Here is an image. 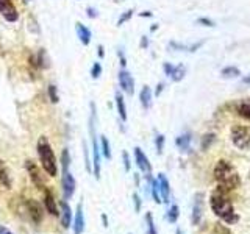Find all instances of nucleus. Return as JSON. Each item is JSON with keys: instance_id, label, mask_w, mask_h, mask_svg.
I'll return each mask as SVG.
<instances>
[{"instance_id": "obj_35", "label": "nucleus", "mask_w": 250, "mask_h": 234, "mask_svg": "<svg viewBox=\"0 0 250 234\" xmlns=\"http://www.w3.org/2000/svg\"><path fill=\"white\" fill-rule=\"evenodd\" d=\"M122 161H124V169H125V172H130L131 162H130V158H128V153L127 152H122Z\"/></svg>"}, {"instance_id": "obj_7", "label": "nucleus", "mask_w": 250, "mask_h": 234, "mask_svg": "<svg viewBox=\"0 0 250 234\" xmlns=\"http://www.w3.org/2000/svg\"><path fill=\"white\" fill-rule=\"evenodd\" d=\"M61 187H62V197H64V200H70V198H72V195L75 192V187H77V181H75L74 175L70 174L69 169L62 170Z\"/></svg>"}, {"instance_id": "obj_36", "label": "nucleus", "mask_w": 250, "mask_h": 234, "mask_svg": "<svg viewBox=\"0 0 250 234\" xmlns=\"http://www.w3.org/2000/svg\"><path fill=\"white\" fill-rule=\"evenodd\" d=\"M83 150H84V164H86V170L91 172V162H89V153H88V147H86V142H83Z\"/></svg>"}, {"instance_id": "obj_25", "label": "nucleus", "mask_w": 250, "mask_h": 234, "mask_svg": "<svg viewBox=\"0 0 250 234\" xmlns=\"http://www.w3.org/2000/svg\"><path fill=\"white\" fill-rule=\"evenodd\" d=\"M186 75V67L183 64H178V66H174V70H172L170 74V78L174 81H182Z\"/></svg>"}, {"instance_id": "obj_41", "label": "nucleus", "mask_w": 250, "mask_h": 234, "mask_svg": "<svg viewBox=\"0 0 250 234\" xmlns=\"http://www.w3.org/2000/svg\"><path fill=\"white\" fill-rule=\"evenodd\" d=\"M213 139H214L213 135H207V136H205V144H202V147H203V148H208V145H209L211 142H213Z\"/></svg>"}, {"instance_id": "obj_23", "label": "nucleus", "mask_w": 250, "mask_h": 234, "mask_svg": "<svg viewBox=\"0 0 250 234\" xmlns=\"http://www.w3.org/2000/svg\"><path fill=\"white\" fill-rule=\"evenodd\" d=\"M236 113L241 117H244V119H249L250 120V98L241 101V103L238 105V108H236Z\"/></svg>"}, {"instance_id": "obj_29", "label": "nucleus", "mask_w": 250, "mask_h": 234, "mask_svg": "<svg viewBox=\"0 0 250 234\" xmlns=\"http://www.w3.org/2000/svg\"><path fill=\"white\" fill-rule=\"evenodd\" d=\"M146 226H147V234H158V231H156V226H155V222H153L152 213L146 214Z\"/></svg>"}, {"instance_id": "obj_13", "label": "nucleus", "mask_w": 250, "mask_h": 234, "mask_svg": "<svg viewBox=\"0 0 250 234\" xmlns=\"http://www.w3.org/2000/svg\"><path fill=\"white\" fill-rule=\"evenodd\" d=\"M74 234H83L84 231V213H83V203H78L75 217H74Z\"/></svg>"}, {"instance_id": "obj_11", "label": "nucleus", "mask_w": 250, "mask_h": 234, "mask_svg": "<svg viewBox=\"0 0 250 234\" xmlns=\"http://www.w3.org/2000/svg\"><path fill=\"white\" fill-rule=\"evenodd\" d=\"M25 169L27 172L30 174V178H31V181H33V184L36 187H39V189H45V186H44V179L41 176V174H39V169L38 166L33 162V161H25Z\"/></svg>"}, {"instance_id": "obj_33", "label": "nucleus", "mask_w": 250, "mask_h": 234, "mask_svg": "<svg viewBox=\"0 0 250 234\" xmlns=\"http://www.w3.org/2000/svg\"><path fill=\"white\" fill-rule=\"evenodd\" d=\"M164 140H166V137H164L163 135H158L155 137V147H156V153H158V155H161V152H163Z\"/></svg>"}, {"instance_id": "obj_10", "label": "nucleus", "mask_w": 250, "mask_h": 234, "mask_svg": "<svg viewBox=\"0 0 250 234\" xmlns=\"http://www.w3.org/2000/svg\"><path fill=\"white\" fill-rule=\"evenodd\" d=\"M135 161H136L138 169L143 172V174H146V176L152 175V164L146 156V153L141 150V147H135Z\"/></svg>"}, {"instance_id": "obj_16", "label": "nucleus", "mask_w": 250, "mask_h": 234, "mask_svg": "<svg viewBox=\"0 0 250 234\" xmlns=\"http://www.w3.org/2000/svg\"><path fill=\"white\" fill-rule=\"evenodd\" d=\"M75 31H77V36L78 39H80V42L83 45H89L91 44V39H92V33H91V30L83 25L82 22H77L75 23Z\"/></svg>"}, {"instance_id": "obj_30", "label": "nucleus", "mask_w": 250, "mask_h": 234, "mask_svg": "<svg viewBox=\"0 0 250 234\" xmlns=\"http://www.w3.org/2000/svg\"><path fill=\"white\" fill-rule=\"evenodd\" d=\"M47 92H49V98H50L52 103H58V101H60V96H58L57 86H55V84H50V86H49V89H47Z\"/></svg>"}, {"instance_id": "obj_19", "label": "nucleus", "mask_w": 250, "mask_h": 234, "mask_svg": "<svg viewBox=\"0 0 250 234\" xmlns=\"http://www.w3.org/2000/svg\"><path fill=\"white\" fill-rule=\"evenodd\" d=\"M116 108H117V114H119V119L122 123L127 122V108H125V100H124V96L121 92H116Z\"/></svg>"}, {"instance_id": "obj_32", "label": "nucleus", "mask_w": 250, "mask_h": 234, "mask_svg": "<svg viewBox=\"0 0 250 234\" xmlns=\"http://www.w3.org/2000/svg\"><path fill=\"white\" fill-rule=\"evenodd\" d=\"M133 13H135L133 10H128V11L122 13V14H121V18L117 19V27H121V25H124L125 22H128V20L133 18Z\"/></svg>"}, {"instance_id": "obj_26", "label": "nucleus", "mask_w": 250, "mask_h": 234, "mask_svg": "<svg viewBox=\"0 0 250 234\" xmlns=\"http://www.w3.org/2000/svg\"><path fill=\"white\" fill-rule=\"evenodd\" d=\"M0 184H3L5 187H10V175H8V170L5 167L3 161H0Z\"/></svg>"}, {"instance_id": "obj_34", "label": "nucleus", "mask_w": 250, "mask_h": 234, "mask_svg": "<svg viewBox=\"0 0 250 234\" xmlns=\"http://www.w3.org/2000/svg\"><path fill=\"white\" fill-rule=\"evenodd\" d=\"M100 75H102V66H100V62H94L92 67H91V77L94 78V80H97Z\"/></svg>"}, {"instance_id": "obj_49", "label": "nucleus", "mask_w": 250, "mask_h": 234, "mask_svg": "<svg viewBox=\"0 0 250 234\" xmlns=\"http://www.w3.org/2000/svg\"><path fill=\"white\" fill-rule=\"evenodd\" d=\"M242 81H244V83H247V84H249V83H250V75H249V77H246V78H244V80H242Z\"/></svg>"}, {"instance_id": "obj_43", "label": "nucleus", "mask_w": 250, "mask_h": 234, "mask_svg": "<svg viewBox=\"0 0 250 234\" xmlns=\"http://www.w3.org/2000/svg\"><path fill=\"white\" fill-rule=\"evenodd\" d=\"M97 55L100 58H104L105 57V49H104V45H99L97 47Z\"/></svg>"}, {"instance_id": "obj_27", "label": "nucleus", "mask_w": 250, "mask_h": 234, "mask_svg": "<svg viewBox=\"0 0 250 234\" xmlns=\"http://www.w3.org/2000/svg\"><path fill=\"white\" fill-rule=\"evenodd\" d=\"M221 75H222L224 78H236V77L241 75V72H239V69H238V67L229 66V67H224V69H222Z\"/></svg>"}, {"instance_id": "obj_17", "label": "nucleus", "mask_w": 250, "mask_h": 234, "mask_svg": "<svg viewBox=\"0 0 250 234\" xmlns=\"http://www.w3.org/2000/svg\"><path fill=\"white\" fill-rule=\"evenodd\" d=\"M44 205H45V209H47V213H49V214H52V215H60L57 201H55L53 194L49 189H44Z\"/></svg>"}, {"instance_id": "obj_9", "label": "nucleus", "mask_w": 250, "mask_h": 234, "mask_svg": "<svg viewBox=\"0 0 250 234\" xmlns=\"http://www.w3.org/2000/svg\"><path fill=\"white\" fill-rule=\"evenodd\" d=\"M117 80H119L121 89L125 94H128V96H133V92H135V80H133V77H131V74L128 72V70L121 69L119 75H117Z\"/></svg>"}, {"instance_id": "obj_6", "label": "nucleus", "mask_w": 250, "mask_h": 234, "mask_svg": "<svg viewBox=\"0 0 250 234\" xmlns=\"http://www.w3.org/2000/svg\"><path fill=\"white\" fill-rule=\"evenodd\" d=\"M0 16L10 23L19 20V11L13 0H0Z\"/></svg>"}, {"instance_id": "obj_20", "label": "nucleus", "mask_w": 250, "mask_h": 234, "mask_svg": "<svg viewBox=\"0 0 250 234\" xmlns=\"http://www.w3.org/2000/svg\"><path fill=\"white\" fill-rule=\"evenodd\" d=\"M147 181H148V189H150L152 194V198L156 203H163L161 201V194H160V183H158V178H152V175H147Z\"/></svg>"}, {"instance_id": "obj_1", "label": "nucleus", "mask_w": 250, "mask_h": 234, "mask_svg": "<svg viewBox=\"0 0 250 234\" xmlns=\"http://www.w3.org/2000/svg\"><path fill=\"white\" fill-rule=\"evenodd\" d=\"M209 206H211V211L227 225H233L239 220V215L236 214V211H234L231 200L229 198V195H227V191L222 189V187H216V189L211 192Z\"/></svg>"}, {"instance_id": "obj_46", "label": "nucleus", "mask_w": 250, "mask_h": 234, "mask_svg": "<svg viewBox=\"0 0 250 234\" xmlns=\"http://www.w3.org/2000/svg\"><path fill=\"white\" fill-rule=\"evenodd\" d=\"M0 234H13L8 228H5V226H0Z\"/></svg>"}, {"instance_id": "obj_12", "label": "nucleus", "mask_w": 250, "mask_h": 234, "mask_svg": "<svg viewBox=\"0 0 250 234\" xmlns=\"http://www.w3.org/2000/svg\"><path fill=\"white\" fill-rule=\"evenodd\" d=\"M61 213H60V215H61V225H62V228H70L72 226V223H74V214H72V209H70V206H69V203H67V200H64V201H61Z\"/></svg>"}, {"instance_id": "obj_53", "label": "nucleus", "mask_w": 250, "mask_h": 234, "mask_svg": "<svg viewBox=\"0 0 250 234\" xmlns=\"http://www.w3.org/2000/svg\"><path fill=\"white\" fill-rule=\"evenodd\" d=\"M249 178H250V172H249Z\"/></svg>"}, {"instance_id": "obj_38", "label": "nucleus", "mask_w": 250, "mask_h": 234, "mask_svg": "<svg viewBox=\"0 0 250 234\" xmlns=\"http://www.w3.org/2000/svg\"><path fill=\"white\" fill-rule=\"evenodd\" d=\"M86 14H88V18H91V19H96L97 16H99L97 10L94 6H88V8H86Z\"/></svg>"}, {"instance_id": "obj_44", "label": "nucleus", "mask_w": 250, "mask_h": 234, "mask_svg": "<svg viewBox=\"0 0 250 234\" xmlns=\"http://www.w3.org/2000/svg\"><path fill=\"white\" fill-rule=\"evenodd\" d=\"M119 59H121V64H122V67L127 66V61H125V57H124V52H122V50H119Z\"/></svg>"}, {"instance_id": "obj_3", "label": "nucleus", "mask_w": 250, "mask_h": 234, "mask_svg": "<svg viewBox=\"0 0 250 234\" xmlns=\"http://www.w3.org/2000/svg\"><path fill=\"white\" fill-rule=\"evenodd\" d=\"M36 152L39 156V162H41L42 169L45 170L47 175L50 176H57L58 174V164H57V158H55L53 148L50 145V142L47 140V137H41L36 144Z\"/></svg>"}, {"instance_id": "obj_48", "label": "nucleus", "mask_w": 250, "mask_h": 234, "mask_svg": "<svg viewBox=\"0 0 250 234\" xmlns=\"http://www.w3.org/2000/svg\"><path fill=\"white\" fill-rule=\"evenodd\" d=\"M102 220H104V226H108V217L105 214L102 215Z\"/></svg>"}, {"instance_id": "obj_50", "label": "nucleus", "mask_w": 250, "mask_h": 234, "mask_svg": "<svg viewBox=\"0 0 250 234\" xmlns=\"http://www.w3.org/2000/svg\"><path fill=\"white\" fill-rule=\"evenodd\" d=\"M155 30H158V25H152L150 27V31H155Z\"/></svg>"}, {"instance_id": "obj_21", "label": "nucleus", "mask_w": 250, "mask_h": 234, "mask_svg": "<svg viewBox=\"0 0 250 234\" xmlns=\"http://www.w3.org/2000/svg\"><path fill=\"white\" fill-rule=\"evenodd\" d=\"M100 152L105 159H111V145H109V140L105 135L100 136Z\"/></svg>"}, {"instance_id": "obj_15", "label": "nucleus", "mask_w": 250, "mask_h": 234, "mask_svg": "<svg viewBox=\"0 0 250 234\" xmlns=\"http://www.w3.org/2000/svg\"><path fill=\"white\" fill-rule=\"evenodd\" d=\"M25 205H27V209H28V215H30V218L33 220L35 223H39L42 220V209H41V206L38 205L36 201H33V200H27L25 201Z\"/></svg>"}, {"instance_id": "obj_14", "label": "nucleus", "mask_w": 250, "mask_h": 234, "mask_svg": "<svg viewBox=\"0 0 250 234\" xmlns=\"http://www.w3.org/2000/svg\"><path fill=\"white\" fill-rule=\"evenodd\" d=\"M158 183H160V194H161V201L169 203L170 201V184L169 179L164 174L158 175Z\"/></svg>"}, {"instance_id": "obj_22", "label": "nucleus", "mask_w": 250, "mask_h": 234, "mask_svg": "<svg viewBox=\"0 0 250 234\" xmlns=\"http://www.w3.org/2000/svg\"><path fill=\"white\" fill-rule=\"evenodd\" d=\"M175 144H177V147L180 148V150L186 152L188 148H189V144H191V135H189V133H185V135L178 136L175 139Z\"/></svg>"}, {"instance_id": "obj_45", "label": "nucleus", "mask_w": 250, "mask_h": 234, "mask_svg": "<svg viewBox=\"0 0 250 234\" xmlns=\"http://www.w3.org/2000/svg\"><path fill=\"white\" fill-rule=\"evenodd\" d=\"M163 89H164V84H163V83H160L158 86H156V92H155V96H160Z\"/></svg>"}, {"instance_id": "obj_37", "label": "nucleus", "mask_w": 250, "mask_h": 234, "mask_svg": "<svg viewBox=\"0 0 250 234\" xmlns=\"http://www.w3.org/2000/svg\"><path fill=\"white\" fill-rule=\"evenodd\" d=\"M133 203H135V211H136V213H139L141 206H143V203H141V198H139V195L136 192L133 194Z\"/></svg>"}, {"instance_id": "obj_54", "label": "nucleus", "mask_w": 250, "mask_h": 234, "mask_svg": "<svg viewBox=\"0 0 250 234\" xmlns=\"http://www.w3.org/2000/svg\"><path fill=\"white\" fill-rule=\"evenodd\" d=\"M128 234H131V233H128Z\"/></svg>"}, {"instance_id": "obj_51", "label": "nucleus", "mask_w": 250, "mask_h": 234, "mask_svg": "<svg viewBox=\"0 0 250 234\" xmlns=\"http://www.w3.org/2000/svg\"><path fill=\"white\" fill-rule=\"evenodd\" d=\"M175 234H183V231L180 230V228H177V231H175Z\"/></svg>"}, {"instance_id": "obj_8", "label": "nucleus", "mask_w": 250, "mask_h": 234, "mask_svg": "<svg viewBox=\"0 0 250 234\" xmlns=\"http://www.w3.org/2000/svg\"><path fill=\"white\" fill-rule=\"evenodd\" d=\"M203 194L202 192H195L194 195V201H192V211H191V223L194 226L200 225L202 218H203Z\"/></svg>"}, {"instance_id": "obj_42", "label": "nucleus", "mask_w": 250, "mask_h": 234, "mask_svg": "<svg viewBox=\"0 0 250 234\" xmlns=\"http://www.w3.org/2000/svg\"><path fill=\"white\" fill-rule=\"evenodd\" d=\"M141 47H143V49H147V47H148V39H147V36L141 38Z\"/></svg>"}, {"instance_id": "obj_47", "label": "nucleus", "mask_w": 250, "mask_h": 234, "mask_svg": "<svg viewBox=\"0 0 250 234\" xmlns=\"http://www.w3.org/2000/svg\"><path fill=\"white\" fill-rule=\"evenodd\" d=\"M141 16H143V18H152V13L150 11H144V13H141Z\"/></svg>"}, {"instance_id": "obj_2", "label": "nucleus", "mask_w": 250, "mask_h": 234, "mask_svg": "<svg viewBox=\"0 0 250 234\" xmlns=\"http://www.w3.org/2000/svg\"><path fill=\"white\" fill-rule=\"evenodd\" d=\"M214 179L219 187H222L227 192L234 191L241 186V176L238 175L236 169L233 167L230 161L219 159L214 166Z\"/></svg>"}, {"instance_id": "obj_31", "label": "nucleus", "mask_w": 250, "mask_h": 234, "mask_svg": "<svg viewBox=\"0 0 250 234\" xmlns=\"http://www.w3.org/2000/svg\"><path fill=\"white\" fill-rule=\"evenodd\" d=\"M211 234H233L229 228H227L225 225L222 223H216L213 226V230H211Z\"/></svg>"}, {"instance_id": "obj_24", "label": "nucleus", "mask_w": 250, "mask_h": 234, "mask_svg": "<svg viewBox=\"0 0 250 234\" xmlns=\"http://www.w3.org/2000/svg\"><path fill=\"white\" fill-rule=\"evenodd\" d=\"M178 215H180V208H178L177 203H172L170 208L167 209V213H166L167 222H169V223H177Z\"/></svg>"}, {"instance_id": "obj_52", "label": "nucleus", "mask_w": 250, "mask_h": 234, "mask_svg": "<svg viewBox=\"0 0 250 234\" xmlns=\"http://www.w3.org/2000/svg\"><path fill=\"white\" fill-rule=\"evenodd\" d=\"M22 2H23V3H30V2H31V0H22Z\"/></svg>"}, {"instance_id": "obj_5", "label": "nucleus", "mask_w": 250, "mask_h": 234, "mask_svg": "<svg viewBox=\"0 0 250 234\" xmlns=\"http://www.w3.org/2000/svg\"><path fill=\"white\" fill-rule=\"evenodd\" d=\"M231 142L239 150H247L250 148V128L242 127V125H234L231 128Z\"/></svg>"}, {"instance_id": "obj_39", "label": "nucleus", "mask_w": 250, "mask_h": 234, "mask_svg": "<svg viewBox=\"0 0 250 234\" xmlns=\"http://www.w3.org/2000/svg\"><path fill=\"white\" fill-rule=\"evenodd\" d=\"M197 23H202V25H205V27H214V22L207 19V18H199L197 19Z\"/></svg>"}, {"instance_id": "obj_28", "label": "nucleus", "mask_w": 250, "mask_h": 234, "mask_svg": "<svg viewBox=\"0 0 250 234\" xmlns=\"http://www.w3.org/2000/svg\"><path fill=\"white\" fill-rule=\"evenodd\" d=\"M202 45V42H195L194 45H183V44H177V42H170V47H174L177 50H183V52H195Z\"/></svg>"}, {"instance_id": "obj_18", "label": "nucleus", "mask_w": 250, "mask_h": 234, "mask_svg": "<svg viewBox=\"0 0 250 234\" xmlns=\"http://www.w3.org/2000/svg\"><path fill=\"white\" fill-rule=\"evenodd\" d=\"M152 89L148 88V86H143V89H141V94H139V101H141V106H143L146 111L147 109H150L152 106Z\"/></svg>"}, {"instance_id": "obj_40", "label": "nucleus", "mask_w": 250, "mask_h": 234, "mask_svg": "<svg viewBox=\"0 0 250 234\" xmlns=\"http://www.w3.org/2000/svg\"><path fill=\"white\" fill-rule=\"evenodd\" d=\"M163 70H164V74H166V75H169V77H170L172 70H174V66H172L170 62H164V64H163Z\"/></svg>"}, {"instance_id": "obj_4", "label": "nucleus", "mask_w": 250, "mask_h": 234, "mask_svg": "<svg viewBox=\"0 0 250 234\" xmlns=\"http://www.w3.org/2000/svg\"><path fill=\"white\" fill-rule=\"evenodd\" d=\"M97 111H96V103L91 101V116H89V135H91V140H92V174L97 179L100 178V147L97 142V133H96V127H97Z\"/></svg>"}]
</instances>
